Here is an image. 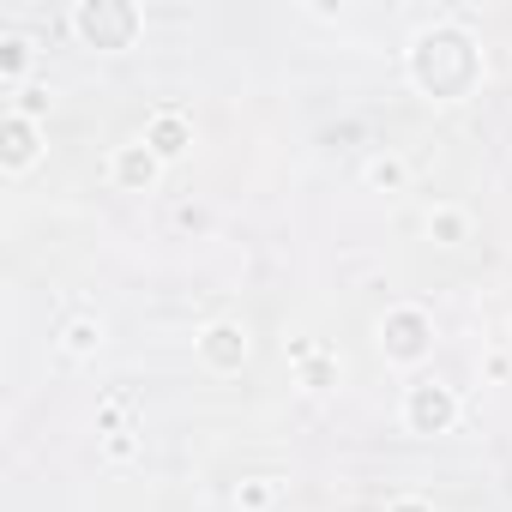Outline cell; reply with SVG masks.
Here are the masks:
<instances>
[{
    "label": "cell",
    "instance_id": "6da1fadb",
    "mask_svg": "<svg viewBox=\"0 0 512 512\" xmlns=\"http://www.w3.org/2000/svg\"><path fill=\"white\" fill-rule=\"evenodd\" d=\"M476 43L458 31V25H440V31H422L416 37V55H410V73H416V85L422 91H434V97H464L470 91V79H476Z\"/></svg>",
    "mask_w": 512,
    "mask_h": 512
},
{
    "label": "cell",
    "instance_id": "7a4b0ae2",
    "mask_svg": "<svg viewBox=\"0 0 512 512\" xmlns=\"http://www.w3.org/2000/svg\"><path fill=\"white\" fill-rule=\"evenodd\" d=\"M73 31L97 49H127L133 31H139V13L121 7V0H85V7L73 13Z\"/></svg>",
    "mask_w": 512,
    "mask_h": 512
},
{
    "label": "cell",
    "instance_id": "3957f363",
    "mask_svg": "<svg viewBox=\"0 0 512 512\" xmlns=\"http://www.w3.org/2000/svg\"><path fill=\"white\" fill-rule=\"evenodd\" d=\"M404 416H410V428H416V434H446V428H452V416H458V398H452L440 380H422V386H410Z\"/></svg>",
    "mask_w": 512,
    "mask_h": 512
},
{
    "label": "cell",
    "instance_id": "277c9868",
    "mask_svg": "<svg viewBox=\"0 0 512 512\" xmlns=\"http://www.w3.org/2000/svg\"><path fill=\"white\" fill-rule=\"evenodd\" d=\"M428 320H422V308H398V314H386V326H380V344H386V356L392 362H416V356H428Z\"/></svg>",
    "mask_w": 512,
    "mask_h": 512
},
{
    "label": "cell",
    "instance_id": "5b68a950",
    "mask_svg": "<svg viewBox=\"0 0 512 512\" xmlns=\"http://www.w3.org/2000/svg\"><path fill=\"white\" fill-rule=\"evenodd\" d=\"M199 356H205L211 368H223V374H229V368H241V362H247V326L217 320V326L199 338Z\"/></svg>",
    "mask_w": 512,
    "mask_h": 512
},
{
    "label": "cell",
    "instance_id": "8992f818",
    "mask_svg": "<svg viewBox=\"0 0 512 512\" xmlns=\"http://www.w3.org/2000/svg\"><path fill=\"white\" fill-rule=\"evenodd\" d=\"M145 145H151L157 157H181V151L193 145V133H187V121H181L175 109H157V115H151V133H145Z\"/></svg>",
    "mask_w": 512,
    "mask_h": 512
},
{
    "label": "cell",
    "instance_id": "52a82bcc",
    "mask_svg": "<svg viewBox=\"0 0 512 512\" xmlns=\"http://www.w3.org/2000/svg\"><path fill=\"white\" fill-rule=\"evenodd\" d=\"M157 163H163V157H157L145 139H139V145H121V157H115V181H121V187H151V181H157Z\"/></svg>",
    "mask_w": 512,
    "mask_h": 512
},
{
    "label": "cell",
    "instance_id": "ba28073f",
    "mask_svg": "<svg viewBox=\"0 0 512 512\" xmlns=\"http://www.w3.org/2000/svg\"><path fill=\"white\" fill-rule=\"evenodd\" d=\"M0 133H7V169H31V157H37V127H31V115L13 109Z\"/></svg>",
    "mask_w": 512,
    "mask_h": 512
},
{
    "label": "cell",
    "instance_id": "9c48e42d",
    "mask_svg": "<svg viewBox=\"0 0 512 512\" xmlns=\"http://www.w3.org/2000/svg\"><path fill=\"white\" fill-rule=\"evenodd\" d=\"M61 344H67V356H97V344H103V320H91V314H79V320H67V332H61Z\"/></svg>",
    "mask_w": 512,
    "mask_h": 512
},
{
    "label": "cell",
    "instance_id": "30bf717a",
    "mask_svg": "<svg viewBox=\"0 0 512 512\" xmlns=\"http://www.w3.org/2000/svg\"><path fill=\"white\" fill-rule=\"evenodd\" d=\"M428 235H434V241H446V247H458V241L470 235V217H464L458 205H440V211L428 217Z\"/></svg>",
    "mask_w": 512,
    "mask_h": 512
},
{
    "label": "cell",
    "instance_id": "8fae6325",
    "mask_svg": "<svg viewBox=\"0 0 512 512\" xmlns=\"http://www.w3.org/2000/svg\"><path fill=\"white\" fill-rule=\"evenodd\" d=\"M25 61H31V43H25L19 31H7V37H0V73L19 79V73H25Z\"/></svg>",
    "mask_w": 512,
    "mask_h": 512
},
{
    "label": "cell",
    "instance_id": "7c38bea8",
    "mask_svg": "<svg viewBox=\"0 0 512 512\" xmlns=\"http://www.w3.org/2000/svg\"><path fill=\"white\" fill-rule=\"evenodd\" d=\"M404 175H410V169H404V157H374V163H368V181H374V187H386V193H392V187H404Z\"/></svg>",
    "mask_w": 512,
    "mask_h": 512
},
{
    "label": "cell",
    "instance_id": "4fadbf2b",
    "mask_svg": "<svg viewBox=\"0 0 512 512\" xmlns=\"http://www.w3.org/2000/svg\"><path fill=\"white\" fill-rule=\"evenodd\" d=\"M272 494H278L272 482H247V488H241V506H247V512H266V506H272Z\"/></svg>",
    "mask_w": 512,
    "mask_h": 512
},
{
    "label": "cell",
    "instance_id": "5bb4252c",
    "mask_svg": "<svg viewBox=\"0 0 512 512\" xmlns=\"http://www.w3.org/2000/svg\"><path fill=\"white\" fill-rule=\"evenodd\" d=\"M302 380H308L314 392H326V386H332V362H326V356H320V362H308V374H302Z\"/></svg>",
    "mask_w": 512,
    "mask_h": 512
},
{
    "label": "cell",
    "instance_id": "9a60e30c",
    "mask_svg": "<svg viewBox=\"0 0 512 512\" xmlns=\"http://www.w3.org/2000/svg\"><path fill=\"white\" fill-rule=\"evenodd\" d=\"M109 458H133V434H109Z\"/></svg>",
    "mask_w": 512,
    "mask_h": 512
},
{
    "label": "cell",
    "instance_id": "2e32d148",
    "mask_svg": "<svg viewBox=\"0 0 512 512\" xmlns=\"http://www.w3.org/2000/svg\"><path fill=\"white\" fill-rule=\"evenodd\" d=\"M392 512H428V506H422V500H398Z\"/></svg>",
    "mask_w": 512,
    "mask_h": 512
}]
</instances>
